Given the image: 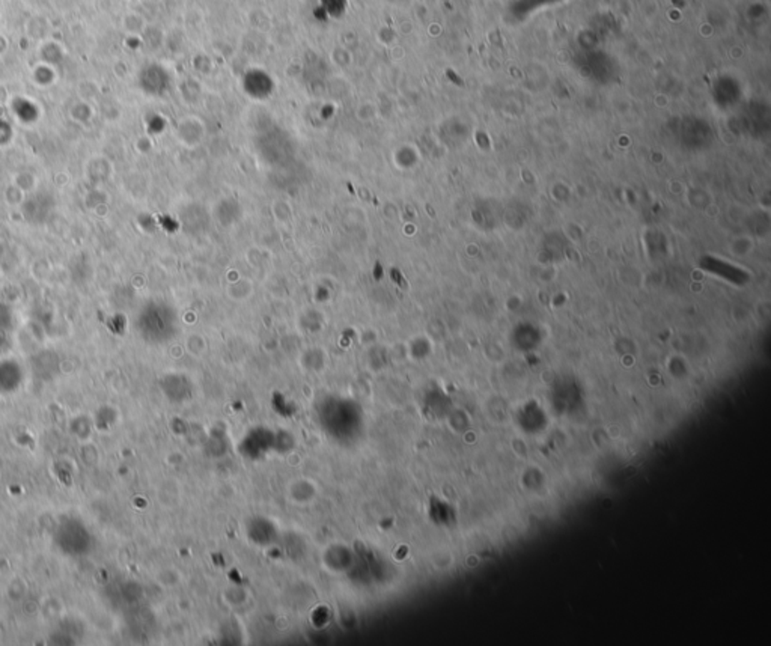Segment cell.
Wrapping results in <instances>:
<instances>
[{"mask_svg": "<svg viewBox=\"0 0 771 646\" xmlns=\"http://www.w3.org/2000/svg\"><path fill=\"white\" fill-rule=\"evenodd\" d=\"M53 544L68 557H85L94 549V537L89 527L76 517L62 518L53 530Z\"/></svg>", "mask_w": 771, "mask_h": 646, "instance_id": "6da1fadb", "label": "cell"}, {"mask_svg": "<svg viewBox=\"0 0 771 646\" xmlns=\"http://www.w3.org/2000/svg\"><path fill=\"white\" fill-rule=\"evenodd\" d=\"M23 369L20 363L12 359L0 360V393L16 392L23 383Z\"/></svg>", "mask_w": 771, "mask_h": 646, "instance_id": "7a4b0ae2", "label": "cell"}]
</instances>
